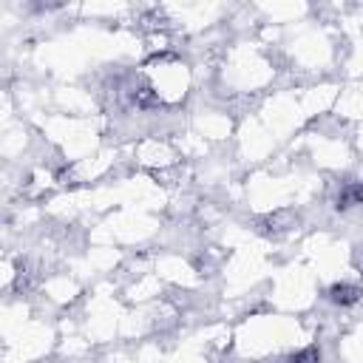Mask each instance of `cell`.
<instances>
[{
  "instance_id": "obj_1",
  "label": "cell",
  "mask_w": 363,
  "mask_h": 363,
  "mask_svg": "<svg viewBox=\"0 0 363 363\" xmlns=\"http://www.w3.org/2000/svg\"><path fill=\"white\" fill-rule=\"evenodd\" d=\"M332 298L338 301V304H349V301H355V290H349V287H335Z\"/></svg>"
}]
</instances>
